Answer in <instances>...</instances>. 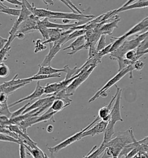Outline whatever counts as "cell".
I'll return each instance as SVG.
<instances>
[{"instance_id":"36","label":"cell","mask_w":148,"mask_h":158,"mask_svg":"<svg viewBox=\"0 0 148 158\" xmlns=\"http://www.w3.org/2000/svg\"><path fill=\"white\" fill-rule=\"evenodd\" d=\"M142 55H138L137 53V50L135 49H132L130 50L129 51L127 52L125 55V58L126 59L129 60L133 61H135L139 60L140 57H142Z\"/></svg>"},{"instance_id":"54","label":"cell","mask_w":148,"mask_h":158,"mask_svg":"<svg viewBox=\"0 0 148 158\" xmlns=\"http://www.w3.org/2000/svg\"><path fill=\"white\" fill-rule=\"evenodd\" d=\"M16 38H18L19 40H23L25 37V34L22 32H18L15 35Z\"/></svg>"},{"instance_id":"60","label":"cell","mask_w":148,"mask_h":158,"mask_svg":"<svg viewBox=\"0 0 148 158\" xmlns=\"http://www.w3.org/2000/svg\"></svg>"},{"instance_id":"41","label":"cell","mask_w":148,"mask_h":158,"mask_svg":"<svg viewBox=\"0 0 148 158\" xmlns=\"http://www.w3.org/2000/svg\"><path fill=\"white\" fill-rule=\"evenodd\" d=\"M106 35L105 34H101L99 38L97 47L98 52L101 51L102 49H103L107 46L106 44Z\"/></svg>"},{"instance_id":"55","label":"cell","mask_w":148,"mask_h":158,"mask_svg":"<svg viewBox=\"0 0 148 158\" xmlns=\"http://www.w3.org/2000/svg\"><path fill=\"white\" fill-rule=\"evenodd\" d=\"M42 1L44 2V4H45L46 6H49V5L52 6V5H54V4H55L53 0H42Z\"/></svg>"},{"instance_id":"51","label":"cell","mask_w":148,"mask_h":158,"mask_svg":"<svg viewBox=\"0 0 148 158\" xmlns=\"http://www.w3.org/2000/svg\"><path fill=\"white\" fill-rule=\"evenodd\" d=\"M139 151L137 148H134L133 149H132L130 153L127 155V158H133L135 157V155L138 153Z\"/></svg>"},{"instance_id":"29","label":"cell","mask_w":148,"mask_h":158,"mask_svg":"<svg viewBox=\"0 0 148 158\" xmlns=\"http://www.w3.org/2000/svg\"><path fill=\"white\" fill-rule=\"evenodd\" d=\"M57 112V111H46L41 116H38L36 123H39L42 122H47V121H48V120H51L53 122H55L54 116Z\"/></svg>"},{"instance_id":"20","label":"cell","mask_w":148,"mask_h":158,"mask_svg":"<svg viewBox=\"0 0 148 158\" xmlns=\"http://www.w3.org/2000/svg\"><path fill=\"white\" fill-rule=\"evenodd\" d=\"M115 123L112 122L111 121H109L108 123V125L106 126L105 130L104 131V139L102 143L106 145L108 143H109L113 135L115 134V130H114V127H115Z\"/></svg>"},{"instance_id":"2","label":"cell","mask_w":148,"mask_h":158,"mask_svg":"<svg viewBox=\"0 0 148 158\" xmlns=\"http://www.w3.org/2000/svg\"><path fill=\"white\" fill-rule=\"evenodd\" d=\"M101 119V118H100V116H98L96 118V119L92 121V122L89 124L85 128H84L82 130L79 131L78 133H76V134L69 137L68 138H67V139H65L63 141H62L61 143H60L59 144L56 145L55 146L53 147H47V149L49 151V152L51 153V156H54L55 154L58 153L60 151L63 149L65 148L66 147H67L68 146L70 145L71 144L74 143L75 142L79 141L80 139H81V135L83 134V133L86 131L88 130L89 128H90L92 125H94L97 121H100Z\"/></svg>"},{"instance_id":"38","label":"cell","mask_w":148,"mask_h":158,"mask_svg":"<svg viewBox=\"0 0 148 158\" xmlns=\"http://www.w3.org/2000/svg\"><path fill=\"white\" fill-rule=\"evenodd\" d=\"M64 67L66 70V74H67L65 75V79H70L75 75L78 74L77 72H78L79 68H78L77 67H75L74 69H70L68 65H65Z\"/></svg>"},{"instance_id":"10","label":"cell","mask_w":148,"mask_h":158,"mask_svg":"<svg viewBox=\"0 0 148 158\" xmlns=\"http://www.w3.org/2000/svg\"><path fill=\"white\" fill-rule=\"evenodd\" d=\"M44 94H45L44 86H42L41 84H40V81H38L35 89L34 90V91L31 94H30L28 96L22 98H20L18 101L9 104V108H12V107L18 105L20 103L24 102L27 101V100H34L37 98H40Z\"/></svg>"},{"instance_id":"23","label":"cell","mask_w":148,"mask_h":158,"mask_svg":"<svg viewBox=\"0 0 148 158\" xmlns=\"http://www.w3.org/2000/svg\"><path fill=\"white\" fill-rule=\"evenodd\" d=\"M0 12L1 13H4L10 16L18 17L21 13V9H14L9 8L8 6L5 5L2 3V1H0Z\"/></svg>"},{"instance_id":"48","label":"cell","mask_w":148,"mask_h":158,"mask_svg":"<svg viewBox=\"0 0 148 158\" xmlns=\"http://www.w3.org/2000/svg\"><path fill=\"white\" fill-rule=\"evenodd\" d=\"M21 141V143L19 144V153H20V158H26L27 154H26V147L25 145L23 144V142Z\"/></svg>"},{"instance_id":"37","label":"cell","mask_w":148,"mask_h":158,"mask_svg":"<svg viewBox=\"0 0 148 158\" xmlns=\"http://www.w3.org/2000/svg\"><path fill=\"white\" fill-rule=\"evenodd\" d=\"M0 139L1 141L5 142H9V143H14L16 144H19L21 143L20 139H16L13 136L9 135H5L4 133H0Z\"/></svg>"},{"instance_id":"17","label":"cell","mask_w":148,"mask_h":158,"mask_svg":"<svg viewBox=\"0 0 148 158\" xmlns=\"http://www.w3.org/2000/svg\"><path fill=\"white\" fill-rule=\"evenodd\" d=\"M148 27V17L145 18V19L142 20L139 22L138 23L135 24L132 28L129 30L127 33H125L123 35L125 38L131 36L135 34L141 33L143 30Z\"/></svg>"},{"instance_id":"40","label":"cell","mask_w":148,"mask_h":158,"mask_svg":"<svg viewBox=\"0 0 148 158\" xmlns=\"http://www.w3.org/2000/svg\"><path fill=\"white\" fill-rule=\"evenodd\" d=\"M10 73L9 68L5 63H1L0 64V77L2 78H6L9 76Z\"/></svg>"},{"instance_id":"18","label":"cell","mask_w":148,"mask_h":158,"mask_svg":"<svg viewBox=\"0 0 148 158\" xmlns=\"http://www.w3.org/2000/svg\"><path fill=\"white\" fill-rule=\"evenodd\" d=\"M39 71L36 75L53 74L56 73H60L61 72L66 73V70L64 67L61 69H56L51 67V65L42 66L41 64H39Z\"/></svg>"},{"instance_id":"11","label":"cell","mask_w":148,"mask_h":158,"mask_svg":"<svg viewBox=\"0 0 148 158\" xmlns=\"http://www.w3.org/2000/svg\"><path fill=\"white\" fill-rule=\"evenodd\" d=\"M116 92L115 94L112 97L111 99V102L109 103L105 107H102L98 111V116L101 118L102 121H105V122H109L111 121V112L112 106L113 105V102L115 101L116 97L117 96L118 92H119V87L116 85Z\"/></svg>"},{"instance_id":"14","label":"cell","mask_w":148,"mask_h":158,"mask_svg":"<svg viewBox=\"0 0 148 158\" xmlns=\"http://www.w3.org/2000/svg\"><path fill=\"white\" fill-rule=\"evenodd\" d=\"M50 44V50L47 55H46L44 60L42 62L41 65L42 66H49L51 65V60L53 59V58L55 57L56 55L59 53V52L61 50V45L60 44L53 42V45Z\"/></svg>"},{"instance_id":"4","label":"cell","mask_w":148,"mask_h":158,"mask_svg":"<svg viewBox=\"0 0 148 158\" xmlns=\"http://www.w3.org/2000/svg\"><path fill=\"white\" fill-rule=\"evenodd\" d=\"M141 42V40L138 36L131 40H127L126 39L119 48L109 53L110 59L113 60L116 57H124L125 54L127 52L137 49Z\"/></svg>"},{"instance_id":"45","label":"cell","mask_w":148,"mask_h":158,"mask_svg":"<svg viewBox=\"0 0 148 158\" xmlns=\"http://www.w3.org/2000/svg\"><path fill=\"white\" fill-rule=\"evenodd\" d=\"M139 143L141 145V151L148 152V136L141 140L138 141Z\"/></svg>"},{"instance_id":"43","label":"cell","mask_w":148,"mask_h":158,"mask_svg":"<svg viewBox=\"0 0 148 158\" xmlns=\"http://www.w3.org/2000/svg\"><path fill=\"white\" fill-rule=\"evenodd\" d=\"M45 44H43V41L41 40H38L35 42V53H37L38 52L43 51L46 49V47L45 45Z\"/></svg>"},{"instance_id":"57","label":"cell","mask_w":148,"mask_h":158,"mask_svg":"<svg viewBox=\"0 0 148 158\" xmlns=\"http://www.w3.org/2000/svg\"><path fill=\"white\" fill-rule=\"evenodd\" d=\"M54 130V127L53 126L51 125H49L47 127V129H46V131L47 133H51Z\"/></svg>"},{"instance_id":"47","label":"cell","mask_w":148,"mask_h":158,"mask_svg":"<svg viewBox=\"0 0 148 158\" xmlns=\"http://www.w3.org/2000/svg\"><path fill=\"white\" fill-rule=\"evenodd\" d=\"M133 65L134 70H137V71H139L143 69V67L145 66V63L142 61L137 60L134 61Z\"/></svg>"},{"instance_id":"53","label":"cell","mask_w":148,"mask_h":158,"mask_svg":"<svg viewBox=\"0 0 148 158\" xmlns=\"http://www.w3.org/2000/svg\"><path fill=\"white\" fill-rule=\"evenodd\" d=\"M8 41V38L6 39V38H4L1 37H0V48L1 49L3 48Z\"/></svg>"},{"instance_id":"31","label":"cell","mask_w":148,"mask_h":158,"mask_svg":"<svg viewBox=\"0 0 148 158\" xmlns=\"http://www.w3.org/2000/svg\"><path fill=\"white\" fill-rule=\"evenodd\" d=\"M113 60H116L119 64V70L118 71L124 69L125 67H128L129 65H131L134 63V61L129 60L126 59L125 57H116Z\"/></svg>"},{"instance_id":"13","label":"cell","mask_w":148,"mask_h":158,"mask_svg":"<svg viewBox=\"0 0 148 158\" xmlns=\"http://www.w3.org/2000/svg\"><path fill=\"white\" fill-rule=\"evenodd\" d=\"M108 122L101 121L95 125L92 128H89L88 130H86L81 135V139L87 136H94L96 135H98L102 133H104Z\"/></svg>"},{"instance_id":"46","label":"cell","mask_w":148,"mask_h":158,"mask_svg":"<svg viewBox=\"0 0 148 158\" xmlns=\"http://www.w3.org/2000/svg\"><path fill=\"white\" fill-rule=\"evenodd\" d=\"M30 104V102H28L26 104H25L23 107L20 108V109H18V110H16V111L12 112V115L10 118H14V117L20 116V115H22L23 112L25 111V110L29 106Z\"/></svg>"},{"instance_id":"56","label":"cell","mask_w":148,"mask_h":158,"mask_svg":"<svg viewBox=\"0 0 148 158\" xmlns=\"http://www.w3.org/2000/svg\"><path fill=\"white\" fill-rule=\"evenodd\" d=\"M137 1H138V0H128V1L125 3V4H123V5L121 6V8H124L125 6H127L130 5V4L134 3L135 2H136Z\"/></svg>"},{"instance_id":"16","label":"cell","mask_w":148,"mask_h":158,"mask_svg":"<svg viewBox=\"0 0 148 158\" xmlns=\"http://www.w3.org/2000/svg\"><path fill=\"white\" fill-rule=\"evenodd\" d=\"M148 7V0H138L134 3L125 6L124 8H121L117 10H112L111 12V16L113 15L117 14L119 12H124L129 10H134V9H138V8H143Z\"/></svg>"},{"instance_id":"12","label":"cell","mask_w":148,"mask_h":158,"mask_svg":"<svg viewBox=\"0 0 148 158\" xmlns=\"http://www.w3.org/2000/svg\"><path fill=\"white\" fill-rule=\"evenodd\" d=\"M48 19L49 18H44L42 20H41L42 23L43 24V25H45L47 28H59V29H62L64 30H67L70 28H73L75 27H77L79 26L86 23L84 22H82V21L72 24L55 23L51 22L48 20Z\"/></svg>"},{"instance_id":"6","label":"cell","mask_w":148,"mask_h":158,"mask_svg":"<svg viewBox=\"0 0 148 158\" xmlns=\"http://www.w3.org/2000/svg\"><path fill=\"white\" fill-rule=\"evenodd\" d=\"M40 18L32 14L27 19L20 25L18 32H22L26 34L34 31H38V22Z\"/></svg>"},{"instance_id":"9","label":"cell","mask_w":148,"mask_h":158,"mask_svg":"<svg viewBox=\"0 0 148 158\" xmlns=\"http://www.w3.org/2000/svg\"><path fill=\"white\" fill-rule=\"evenodd\" d=\"M122 90L119 87V92L116 97L115 102L112 106L111 112V119L112 122L115 124L118 121L123 122V118H121L120 112V100L121 97Z\"/></svg>"},{"instance_id":"52","label":"cell","mask_w":148,"mask_h":158,"mask_svg":"<svg viewBox=\"0 0 148 158\" xmlns=\"http://www.w3.org/2000/svg\"><path fill=\"white\" fill-rule=\"evenodd\" d=\"M68 4H69V5L72 8H74V10H75L79 14H83V12L80 10H79V8H78L75 4H74L73 3H72V2L71 1V0H65Z\"/></svg>"},{"instance_id":"34","label":"cell","mask_w":148,"mask_h":158,"mask_svg":"<svg viewBox=\"0 0 148 158\" xmlns=\"http://www.w3.org/2000/svg\"><path fill=\"white\" fill-rule=\"evenodd\" d=\"M9 108L7 102H0V115H5L10 119L12 112L9 111Z\"/></svg>"},{"instance_id":"5","label":"cell","mask_w":148,"mask_h":158,"mask_svg":"<svg viewBox=\"0 0 148 158\" xmlns=\"http://www.w3.org/2000/svg\"><path fill=\"white\" fill-rule=\"evenodd\" d=\"M51 14V19H60L69 20H78L79 22H84L86 23L87 21L93 18L94 15H84L79 14L77 12H55L49 10Z\"/></svg>"},{"instance_id":"49","label":"cell","mask_w":148,"mask_h":158,"mask_svg":"<svg viewBox=\"0 0 148 158\" xmlns=\"http://www.w3.org/2000/svg\"><path fill=\"white\" fill-rule=\"evenodd\" d=\"M6 1L8 2H9L10 4H12V5H16V6H22L23 5V2L21 1H18V0H1V1Z\"/></svg>"},{"instance_id":"33","label":"cell","mask_w":148,"mask_h":158,"mask_svg":"<svg viewBox=\"0 0 148 158\" xmlns=\"http://www.w3.org/2000/svg\"><path fill=\"white\" fill-rule=\"evenodd\" d=\"M38 31L41 34L44 40H47L49 38V28H47L45 25L42 23L41 20H39L38 22Z\"/></svg>"},{"instance_id":"58","label":"cell","mask_w":148,"mask_h":158,"mask_svg":"<svg viewBox=\"0 0 148 158\" xmlns=\"http://www.w3.org/2000/svg\"><path fill=\"white\" fill-rule=\"evenodd\" d=\"M137 53H138V55H142V56H143L144 55H145V54H148V49H145V50H144L143 51L140 52H137Z\"/></svg>"},{"instance_id":"50","label":"cell","mask_w":148,"mask_h":158,"mask_svg":"<svg viewBox=\"0 0 148 158\" xmlns=\"http://www.w3.org/2000/svg\"><path fill=\"white\" fill-rule=\"evenodd\" d=\"M8 95L4 92H1L0 94V102H4L8 101Z\"/></svg>"},{"instance_id":"3","label":"cell","mask_w":148,"mask_h":158,"mask_svg":"<svg viewBox=\"0 0 148 158\" xmlns=\"http://www.w3.org/2000/svg\"><path fill=\"white\" fill-rule=\"evenodd\" d=\"M83 70L80 72V75L78 77L74 79L72 83L65 89L66 92L69 94L71 96H74V93L76 89L78 88L82 83L89 77V76L92 73V71L97 67V64H87Z\"/></svg>"},{"instance_id":"32","label":"cell","mask_w":148,"mask_h":158,"mask_svg":"<svg viewBox=\"0 0 148 158\" xmlns=\"http://www.w3.org/2000/svg\"><path fill=\"white\" fill-rule=\"evenodd\" d=\"M112 39H113L115 41L112 42V45L111 48V53L112 52L115 51L117 48H119L122 45V44L125 42V40L127 38H125L123 35L119 37H112Z\"/></svg>"},{"instance_id":"7","label":"cell","mask_w":148,"mask_h":158,"mask_svg":"<svg viewBox=\"0 0 148 158\" xmlns=\"http://www.w3.org/2000/svg\"><path fill=\"white\" fill-rule=\"evenodd\" d=\"M90 45L87 42V38L85 35L76 38V39L72 42L68 47L64 48L63 51L71 49V52H68L67 54L69 55H74L76 52L82 50L88 49Z\"/></svg>"},{"instance_id":"42","label":"cell","mask_w":148,"mask_h":158,"mask_svg":"<svg viewBox=\"0 0 148 158\" xmlns=\"http://www.w3.org/2000/svg\"><path fill=\"white\" fill-rule=\"evenodd\" d=\"M96 43H92L90 45L88 48V59H90L97 56L98 52L97 51V47H96Z\"/></svg>"},{"instance_id":"27","label":"cell","mask_w":148,"mask_h":158,"mask_svg":"<svg viewBox=\"0 0 148 158\" xmlns=\"http://www.w3.org/2000/svg\"><path fill=\"white\" fill-rule=\"evenodd\" d=\"M18 74H16L14 76V78L11 79L10 81H7V82H5L3 84L1 85V89H2L5 88L9 86H14V85H17L18 84H22L23 82H27V81H26V79L24 78L23 79H18Z\"/></svg>"},{"instance_id":"8","label":"cell","mask_w":148,"mask_h":158,"mask_svg":"<svg viewBox=\"0 0 148 158\" xmlns=\"http://www.w3.org/2000/svg\"><path fill=\"white\" fill-rule=\"evenodd\" d=\"M21 13L18 18L16 20L15 22L14 23V25L11 30L9 31V35L16 38V34L18 31V28L20 25L23 23L24 21H25L32 14V12L28 9L27 6L23 2V5L21 6Z\"/></svg>"},{"instance_id":"44","label":"cell","mask_w":148,"mask_h":158,"mask_svg":"<svg viewBox=\"0 0 148 158\" xmlns=\"http://www.w3.org/2000/svg\"><path fill=\"white\" fill-rule=\"evenodd\" d=\"M148 48V35L145 38L137 48V52H142Z\"/></svg>"},{"instance_id":"21","label":"cell","mask_w":148,"mask_h":158,"mask_svg":"<svg viewBox=\"0 0 148 158\" xmlns=\"http://www.w3.org/2000/svg\"><path fill=\"white\" fill-rule=\"evenodd\" d=\"M38 118V116H31L30 118H28L27 119L22 121L20 122L18 125L19 126V127L24 131L25 133L27 134V130L28 127H31L32 125L37 124V120Z\"/></svg>"},{"instance_id":"26","label":"cell","mask_w":148,"mask_h":158,"mask_svg":"<svg viewBox=\"0 0 148 158\" xmlns=\"http://www.w3.org/2000/svg\"><path fill=\"white\" fill-rule=\"evenodd\" d=\"M96 147V146H94L92 151L86 156H84V158H98L102 152H104L105 149L106 148V145L102 143H101V145L95 151H94Z\"/></svg>"},{"instance_id":"19","label":"cell","mask_w":148,"mask_h":158,"mask_svg":"<svg viewBox=\"0 0 148 158\" xmlns=\"http://www.w3.org/2000/svg\"><path fill=\"white\" fill-rule=\"evenodd\" d=\"M120 21V18L116 19L115 20L112 22L111 23L105 24L101 27L100 28V31L101 34H105V35H111L112 33L114 28L117 27V24Z\"/></svg>"},{"instance_id":"24","label":"cell","mask_w":148,"mask_h":158,"mask_svg":"<svg viewBox=\"0 0 148 158\" xmlns=\"http://www.w3.org/2000/svg\"><path fill=\"white\" fill-rule=\"evenodd\" d=\"M61 75L60 73H56L53 74H40L34 75L31 77L24 78L27 81H41L44 79L54 78H60Z\"/></svg>"},{"instance_id":"28","label":"cell","mask_w":148,"mask_h":158,"mask_svg":"<svg viewBox=\"0 0 148 158\" xmlns=\"http://www.w3.org/2000/svg\"><path fill=\"white\" fill-rule=\"evenodd\" d=\"M31 82L32 81H27V82H23L22 84H18L17 85L11 86H9V87H7V88H5L2 89H1V92H4V93L7 94L9 96L10 94L14 93L17 90L23 88L25 85L31 83Z\"/></svg>"},{"instance_id":"39","label":"cell","mask_w":148,"mask_h":158,"mask_svg":"<svg viewBox=\"0 0 148 158\" xmlns=\"http://www.w3.org/2000/svg\"><path fill=\"white\" fill-rule=\"evenodd\" d=\"M134 148H135V147H134L133 143H130V144L126 145L125 147L123 148V149L121 150V152H120V155H119L118 158H120V157H125V158H127V155L130 153V152L132 149H133Z\"/></svg>"},{"instance_id":"25","label":"cell","mask_w":148,"mask_h":158,"mask_svg":"<svg viewBox=\"0 0 148 158\" xmlns=\"http://www.w3.org/2000/svg\"><path fill=\"white\" fill-rule=\"evenodd\" d=\"M14 39L12 37H11L10 36H9L8 38V41L6 44V45H5L3 48L1 49L0 51V56H1V63H2L3 61L5 60H6V56L8 54V52L10 51L11 47L10 45L12 44V41H14Z\"/></svg>"},{"instance_id":"30","label":"cell","mask_w":148,"mask_h":158,"mask_svg":"<svg viewBox=\"0 0 148 158\" xmlns=\"http://www.w3.org/2000/svg\"><path fill=\"white\" fill-rule=\"evenodd\" d=\"M51 96H55L56 98H60L63 100L64 101L66 104H71V102H72V100L70 98V97H71L69 94L66 92L65 89L62 90L60 92H58L57 93H54Z\"/></svg>"},{"instance_id":"1","label":"cell","mask_w":148,"mask_h":158,"mask_svg":"<svg viewBox=\"0 0 148 158\" xmlns=\"http://www.w3.org/2000/svg\"><path fill=\"white\" fill-rule=\"evenodd\" d=\"M134 67L133 65H130L125 68L124 69L118 71V73L117 74H116L112 78H111L109 81H108L106 84L102 88L100 89L98 91H97L96 94L91 98L89 100L88 102L91 103V102H94V100H96L97 98H99V97L102 96L103 98H106L108 96L107 93H106V91L109 88H111L112 86H113V85H116L117 82H118L119 81L122 79L125 75L127 74L128 73L130 74V79H133V71H134Z\"/></svg>"},{"instance_id":"15","label":"cell","mask_w":148,"mask_h":158,"mask_svg":"<svg viewBox=\"0 0 148 158\" xmlns=\"http://www.w3.org/2000/svg\"><path fill=\"white\" fill-rule=\"evenodd\" d=\"M55 99H56V98L55 96H47L46 98H40L34 103H33L30 106H28L25 110V111L23 112V114L27 113L28 112L31 111L35 109H37L38 108L43 107L47 104H51Z\"/></svg>"},{"instance_id":"35","label":"cell","mask_w":148,"mask_h":158,"mask_svg":"<svg viewBox=\"0 0 148 158\" xmlns=\"http://www.w3.org/2000/svg\"><path fill=\"white\" fill-rule=\"evenodd\" d=\"M87 31L86 29H76L74 31H72L71 34H69V35L68 36L66 42L69 41L71 40H73L74 38H76L80 36H82L83 35H85V34Z\"/></svg>"},{"instance_id":"59","label":"cell","mask_w":148,"mask_h":158,"mask_svg":"<svg viewBox=\"0 0 148 158\" xmlns=\"http://www.w3.org/2000/svg\"><path fill=\"white\" fill-rule=\"evenodd\" d=\"M148 28H146V29H145V30H143V31H142V33H141V34H142V33H145V32H146V31H148Z\"/></svg>"},{"instance_id":"22","label":"cell","mask_w":148,"mask_h":158,"mask_svg":"<svg viewBox=\"0 0 148 158\" xmlns=\"http://www.w3.org/2000/svg\"><path fill=\"white\" fill-rule=\"evenodd\" d=\"M69 105H70L69 104H66L64 100L60 98H56L52 102L51 107L49 108L47 111L49 112L57 111L58 112L62 111L65 107L68 106Z\"/></svg>"}]
</instances>
